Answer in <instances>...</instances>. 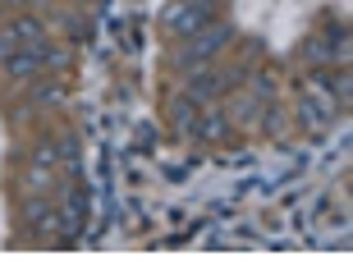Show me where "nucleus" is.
<instances>
[{"mask_svg":"<svg viewBox=\"0 0 353 275\" xmlns=\"http://www.w3.org/2000/svg\"><path fill=\"white\" fill-rule=\"evenodd\" d=\"M239 32H234V23H225V19H211L207 28H197L193 37H183V46L174 51V65L179 69H197V65H211L216 55L234 41Z\"/></svg>","mask_w":353,"mask_h":275,"instance_id":"1","label":"nucleus"},{"mask_svg":"<svg viewBox=\"0 0 353 275\" xmlns=\"http://www.w3.org/2000/svg\"><path fill=\"white\" fill-rule=\"evenodd\" d=\"M216 5L221 0H170L165 10H161V23H165V32H174V37H193L197 28H207L211 19H216Z\"/></svg>","mask_w":353,"mask_h":275,"instance_id":"2","label":"nucleus"},{"mask_svg":"<svg viewBox=\"0 0 353 275\" xmlns=\"http://www.w3.org/2000/svg\"><path fill=\"white\" fill-rule=\"evenodd\" d=\"M0 69H5L10 83H32L37 74H46V41H32V46L10 51L5 60H0Z\"/></svg>","mask_w":353,"mask_h":275,"instance_id":"3","label":"nucleus"},{"mask_svg":"<svg viewBox=\"0 0 353 275\" xmlns=\"http://www.w3.org/2000/svg\"><path fill=\"white\" fill-rule=\"evenodd\" d=\"M225 88H230V74H221V69H211V65H197L193 74L183 79V96L193 105H211Z\"/></svg>","mask_w":353,"mask_h":275,"instance_id":"4","label":"nucleus"},{"mask_svg":"<svg viewBox=\"0 0 353 275\" xmlns=\"http://www.w3.org/2000/svg\"><path fill=\"white\" fill-rule=\"evenodd\" d=\"M299 119L312 133H321L330 119H335V101H330L326 92H312V88H307V92H303V101H299Z\"/></svg>","mask_w":353,"mask_h":275,"instance_id":"5","label":"nucleus"},{"mask_svg":"<svg viewBox=\"0 0 353 275\" xmlns=\"http://www.w3.org/2000/svg\"><path fill=\"white\" fill-rule=\"evenodd\" d=\"M28 88V105L32 110H46V105H65V83L51 79V74H37L32 83H23Z\"/></svg>","mask_w":353,"mask_h":275,"instance_id":"6","label":"nucleus"},{"mask_svg":"<svg viewBox=\"0 0 353 275\" xmlns=\"http://www.w3.org/2000/svg\"><path fill=\"white\" fill-rule=\"evenodd\" d=\"M193 138L197 143H225L230 138V115H221V110H197V119H193Z\"/></svg>","mask_w":353,"mask_h":275,"instance_id":"7","label":"nucleus"},{"mask_svg":"<svg viewBox=\"0 0 353 275\" xmlns=\"http://www.w3.org/2000/svg\"><path fill=\"white\" fill-rule=\"evenodd\" d=\"M14 37V46H32V41H46V28H41L37 14H19V19H10V28H5Z\"/></svg>","mask_w":353,"mask_h":275,"instance_id":"8","label":"nucleus"},{"mask_svg":"<svg viewBox=\"0 0 353 275\" xmlns=\"http://www.w3.org/2000/svg\"><path fill=\"white\" fill-rule=\"evenodd\" d=\"M55 152H60V165H65L69 174H79V161H83V143L74 138V133H65L60 143H55Z\"/></svg>","mask_w":353,"mask_h":275,"instance_id":"9","label":"nucleus"},{"mask_svg":"<svg viewBox=\"0 0 353 275\" xmlns=\"http://www.w3.org/2000/svg\"><path fill=\"white\" fill-rule=\"evenodd\" d=\"M197 110H202V105H193L188 96H174V101H170V119L179 124V133H193V119H197Z\"/></svg>","mask_w":353,"mask_h":275,"instance_id":"10","label":"nucleus"},{"mask_svg":"<svg viewBox=\"0 0 353 275\" xmlns=\"http://www.w3.org/2000/svg\"><path fill=\"white\" fill-rule=\"evenodd\" d=\"M51 188H55V170L28 165V174H23V193H51Z\"/></svg>","mask_w":353,"mask_h":275,"instance_id":"11","label":"nucleus"},{"mask_svg":"<svg viewBox=\"0 0 353 275\" xmlns=\"http://www.w3.org/2000/svg\"><path fill=\"white\" fill-rule=\"evenodd\" d=\"M252 96H257V101H275V79L271 74H257V79H252Z\"/></svg>","mask_w":353,"mask_h":275,"instance_id":"12","label":"nucleus"},{"mask_svg":"<svg viewBox=\"0 0 353 275\" xmlns=\"http://www.w3.org/2000/svg\"><path fill=\"white\" fill-rule=\"evenodd\" d=\"M5 5H10V10H23V5H32V0H5Z\"/></svg>","mask_w":353,"mask_h":275,"instance_id":"13","label":"nucleus"},{"mask_svg":"<svg viewBox=\"0 0 353 275\" xmlns=\"http://www.w3.org/2000/svg\"><path fill=\"white\" fill-rule=\"evenodd\" d=\"M32 5H41V0H32Z\"/></svg>","mask_w":353,"mask_h":275,"instance_id":"14","label":"nucleus"}]
</instances>
